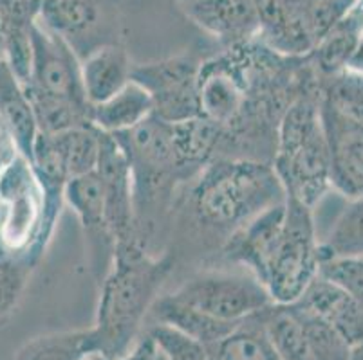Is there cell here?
<instances>
[{"label": "cell", "mask_w": 363, "mask_h": 360, "mask_svg": "<svg viewBox=\"0 0 363 360\" xmlns=\"http://www.w3.org/2000/svg\"><path fill=\"white\" fill-rule=\"evenodd\" d=\"M147 335L154 341L157 352L164 360H210L212 356V349H208L199 341L168 325L152 323L150 328L147 330Z\"/></svg>", "instance_id": "cell-30"}, {"label": "cell", "mask_w": 363, "mask_h": 360, "mask_svg": "<svg viewBox=\"0 0 363 360\" xmlns=\"http://www.w3.org/2000/svg\"><path fill=\"white\" fill-rule=\"evenodd\" d=\"M320 117L331 158V187L343 198H363V127L323 99Z\"/></svg>", "instance_id": "cell-10"}, {"label": "cell", "mask_w": 363, "mask_h": 360, "mask_svg": "<svg viewBox=\"0 0 363 360\" xmlns=\"http://www.w3.org/2000/svg\"><path fill=\"white\" fill-rule=\"evenodd\" d=\"M288 306L302 326L313 360H349L352 346L331 325L296 303Z\"/></svg>", "instance_id": "cell-27"}, {"label": "cell", "mask_w": 363, "mask_h": 360, "mask_svg": "<svg viewBox=\"0 0 363 360\" xmlns=\"http://www.w3.org/2000/svg\"><path fill=\"white\" fill-rule=\"evenodd\" d=\"M176 263L174 254L114 256L101 281L96 323L89 328L87 352L120 360L138 342L145 319Z\"/></svg>", "instance_id": "cell-1"}, {"label": "cell", "mask_w": 363, "mask_h": 360, "mask_svg": "<svg viewBox=\"0 0 363 360\" xmlns=\"http://www.w3.org/2000/svg\"><path fill=\"white\" fill-rule=\"evenodd\" d=\"M64 198L72 207L76 216L80 218L84 233L89 240L92 269L96 272L98 279L104 281L114 262L116 245L105 218L104 191L96 171L69 178L65 184Z\"/></svg>", "instance_id": "cell-11"}, {"label": "cell", "mask_w": 363, "mask_h": 360, "mask_svg": "<svg viewBox=\"0 0 363 360\" xmlns=\"http://www.w3.org/2000/svg\"><path fill=\"white\" fill-rule=\"evenodd\" d=\"M0 117L4 119V123L11 130L18 153L31 164L33 144L38 127L24 87L13 74L4 56H0Z\"/></svg>", "instance_id": "cell-21"}, {"label": "cell", "mask_w": 363, "mask_h": 360, "mask_svg": "<svg viewBox=\"0 0 363 360\" xmlns=\"http://www.w3.org/2000/svg\"><path fill=\"white\" fill-rule=\"evenodd\" d=\"M170 296L220 321L233 323L244 321L246 317L273 305L266 286L253 274L228 270L197 274Z\"/></svg>", "instance_id": "cell-5"}, {"label": "cell", "mask_w": 363, "mask_h": 360, "mask_svg": "<svg viewBox=\"0 0 363 360\" xmlns=\"http://www.w3.org/2000/svg\"><path fill=\"white\" fill-rule=\"evenodd\" d=\"M322 92L311 88L286 108L277 128L273 170L286 197L315 209L331 187V158L320 117Z\"/></svg>", "instance_id": "cell-3"}, {"label": "cell", "mask_w": 363, "mask_h": 360, "mask_svg": "<svg viewBox=\"0 0 363 360\" xmlns=\"http://www.w3.org/2000/svg\"><path fill=\"white\" fill-rule=\"evenodd\" d=\"M148 315L154 323L168 325L172 328H177L179 332L186 333L192 339L199 341L201 344L206 346L208 349H213L219 346L226 337L232 335L240 323L233 321H220L217 317L208 315L186 303L177 301L176 297L168 296L157 297L152 305Z\"/></svg>", "instance_id": "cell-17"}, {"label": "cell", "mask_w": 363, "mask_h": 360, "mask_svg": "<svg viewBox=\"0 0 363 360\" xmlns=\"http://www.w3.org/2000/svg\"><path fill=\"white\" fill-rule=\"evenodd\" d=\"M201 62L194 56L181 54L152 64L132 65L130 79L150 94L154 112L167 123H179L197 117V76Z\"/></svg>", "instance_id": "cell-8"}, {"label": "cell", "mask_w": 363, "mask_h": 360, "mask_svg": "<svg viewBox=\"0 0 363 360\" xmlns=\"http://www.w3.org/2000/svg\"><path fill=\"white\" fill-rule=\"evenodd\" d=\"M284 216L286 202L260 213L226 238L220 256L226 262L242 265L264 285L282 234Z\"/></svg>", "instance_id": "cell-12"}, {"label": "cell", "mask_w": 363, "mask_h": 360, "mask_svg": "<svg viewBox=\"0 0 363 360\" xmlns=\"http://www.w3.org/2000/svg\"><path fill=\"white\" fill-rule=\"evenodd\" d=\"M197 101L199 114L219 124L223 130H230L242 115L247 95L224 54L201 64Z\"/></svg>", "instance_id": "cell-15"}, {"label": "cell", "mask_w": 363, "mask_h": 360, "mask_svg": "<svg viewBox=\"0 0 363 360\" xmlns=\"http://www.w3.org/2000/svg\"><path fill=\"white\" fill-rule=\"evenodd\" d=\"M160 360H164V359H163V356H161V355H160Z\"/></svg>", "instance_id": "cell-39"}, {"label": "cell", "mask_w": 363, "mask_h": 360, "mask_svg": "<svg viewBox=\"0 0 363 360\" xmlns=\"http://www.w3.org/2000/svg\"><path fill=\"white\" fill-rule=\"evenodd\" d=\"M179 2H184V0H179Z\"/></svg>", "instance_id": "cell-40"}, {"label": "cell", "mask_w": 363, "mask_h": 360, "mask_svg": "<svg viewBox=\"0 0 363 360\" xmlns=\"http://www.w3.org/2000/svg\"><path fill=\"white\" fill-rule=\"evenodd\" d=\"M170 130L184 180L197 177L203 168L216 158L223 128L210 119L197 115L179 123H170Z\"/></svg>", "instance_id": "cell-20"}, {"label": "cell", "mask_w": 363, "mask_h": 360, "mask_svg": "<svg viewBox=\"0 0 363 360\" xmlns=\"http://www.w3.org/2000/svg\"><path fill=\"white\" fill-rule=\"evenodd\" d=\"M318 233L315 214L295 198H286L282 234L266 277L267 294L275 305L298 301L318 276Z\"/></svg>", "instance_id": "cell-4"}, {"label": "cell", "mask_w": 363, "mask_h": 360, "mask_svg": "<svg viewBox=\"0 0 363 360\" xmlns=\"http://www.w3.org/2000/svg\"><path fill=\"white\" fill-rule=\"evenodd\" d=\"M120 360H160V352L150 337L145 335L138 339V342L132 346L130 352Z\"/></svg>", "instance_id": "cell-34"}, {"label": "cell", "mask_w": 363, "mask_h": 360, "mask_svg": "<svg viewBox=\"0 0 363 360\" xmlns=\"http://www.w3.org/2000/svg\"><path fill=\"white\" fill-rule=\"evenodd\" d=\"M257 40L277 54L300 58L311 54L316 40L309 25L303 0H257Z\"/></svg>", "instance_id": "cell-13"}, {"label": "cell", "mask_w": 363, "mask_h": 360, "mask_svg": "<svg viewBox=\"0 0 363 360\" xmlns=\"http://www.w3.org/2000/svg\"><path fill=\"white\" fill-rule=\"evenodd\" d=\"M349 360H363V342L352 346L351 353H349Z\"/></svg>", "instance_id": "cell-36"}, {"label": "cell", "mask_w": 363, "mask_h": 360, "mask_svg": "<svg viewBox=\"0 0 363 360\" xmlns=\"http://www.w3.org/2000/svg\"><path fill=\"white\" fill-rule=\"evenodd\" d=\"M18 153L15 139H13L11 130L4 123V119L0 117V175L4 173L6 168L13 163Z\"/></svg>", "instance_id": "cell-33"}, {"label": "cell", "mask_w": 363, "mask_h": 360, "mask_svg": "<svg viewBox=\"0 0 363 360\" xmlns=\"http://www.w3.org/2000/svg\"><path fill=\"white\" fill-rule=\"evenodd\" d=\"M55 143L56 151L60 155L67 177H80L96 170L100 157V135L94 124L74 127L69 130L49 134Z\"/></svg>", "instance_id": "cell-25"}, {"label": "cell", "mask_w": 363, "mask_h": 360, "mask_svg": "<svg viewBox=\"0 0 363 360\" xmlns=\"http://www.w3.org/2000/svg\"><path fill=\"white\" fill-rule=\"evenodd\" d=\"M179 4L197 28L228 49L252 42L259 35L257 0H184Z\"/></svg>", "instance_id": "cell-14"}, {"label": "cell", "mask_w": 363, "mask_h": 360, "mask_svg": "<svg viewBox=\"0 0 363 360\" xmlns=\"http://www.w3.org/2000/svg\"><path fill=\"white\" fill-rule=\"evenodd\" d=\"M295 303L331 325L351 346L363 342V303L335 283L316 276Z\"/></svg>", "instance_id": "cell-16"}, {"label": "cell", "mask_w": 363, "mask_h": 360, "mask_svg": "<svg viewBox=\"0 0 363 360\" xmlns=\"http://www.w3.org/2000/svg\"><path fill=\"white\" fill-rule=\"evenodd\" d=\"M322 99L335 110L363 127V72H340L322 81Z\"/></svg>", "instance_id": "cell-29"}, {"label": "cell", "mask_w": 363, "mask_h": 360, "mask_svg": "<svg viewBox=\"0 0 363 360\" xmlns=\"http://www.w3.org/2000/svg\"><path fill=\"white\" fill-rule=\"evenodd\" d=\"M267 341L280 360H313L298 319L288 305H269L259 312Z\"/></svg>", "instance_id": "cell-24"}, {"label": "cell", "mask_w": 363, "mask_h": 360, "mask_svg": "<svg viewBox=\"0 0 363 360\" xmlns=\"http://www.w3.org/2000/svg\"><path fill=\"white\" fill-rule=\"evenodd\" d=\"M31 74L22 83L24 91L91 110L82 83V62L71 45L36 20L31 28Z\"/></svg>", "instance_id": "cell-7"}, {"label": "cell", "mask_w": 363, "mask_h": 360, "mask_svg": "<svg viewBox=\"0 0 363 360\" xmlns=\"http://www.w3.org/2000/svg\"><path fill=\"white\" fill-rule=\"evenodd\" d=\"M94 171L104 191L105 218L116 245L114 254L147 252V245L136 227L130 164L114 135L101 132L100 157Z\"/></svg>", "instance_id": "cell-6"}, {"label": "cell", "mask_w": 363, "mask_h": 360, "mask_svg": "<svg viewBox=\"0 0 363 360\" xmlns=\"http://www.w3.org/2000/svg\"><path fill=\"white\" fill-rule=\"evenodd\" d=\"M0 56H4V52H2V38H0Z\"/></svg>", "instance_id": "cell-38"}, {"label": "cell", "mask_w": 363, "mask_h": 360, "mask_svg": "<svg viewBox=\"0 0 363 360\" xmlns=\"http://www.w3.org/2000/svg\"><path fill=\"white\" fill-rule=\"evenodd\" d=\"M87 330L49 333L26 342L13 360H84L87 355Z\"/></svg>", "instance_id": "cell-28"}, {"label": "cell", "mask_w": 363, "mask_h": 360, "mask_svg": "<svg viewBox=\"0 0 363 360\" xmlns=\"http://www.w3.org/2000/svg\"><path fill=\"white\" fill-rule=\"evenodd\" d=\"M112 8L111 0H44L38 22L62 36L82 62L101 45L118 44L111 40Z\"/></svg>", "instance_id": "cell-9"}, {"label": "cell", "mask_w": 363, "mask_h": 360, "mask_svg": "<svg viewBox=\"0 0 363 360\" xmlns=\"http://www.w3.org/2000/svg\"><path fill=\"white\" fill-rule=\"evenodd\" d=\"M318 276L363 303V256L323 260L318 265Z\"/></svg>", "instance_id": "cell-31"}, {"label": "cell", "mask_w": 363, "mask_h": 360, "mask_svg": "<svg viewBox=\"0 0 363 360\" xmlns=\"http://www.w3.org/2000/svg\"><path fill=\"white\" fill-rule=\"evenodd\" d=\"M349 69H352V71L363 72V38H362V44H359L358 51H356L354 58H352L351 65H349Z\"/></svg>", "instance_id": "cell-35"}, {"label": "cell", "mask_w": 363, "mask_h": 360, "mask_svg": "<svg viewBox=\"0 0 363 360\" xmlns=\"http://www.w3.org/2000/svg\"><path fill=\"white\" fill-rule=\"evenodd\" d=\"M210 360H280L267 341L259 312L246 317L239 328L212 349Z\"/></svg>", "instance_id": "cell-26"}, {"label": "cell", "mask_w": 363, "mask_h": 360, "mask_svg": "<svg viewBox=\"0 0 363 360\" xmlns=\"http://www.w3.org/2000/svg\"><path fill=\"white\" fill-rule=\"evenodd\" d=\"M132 64L120 44H107L82 59V83L89 103L100 105L130 81Z\"/></svg>", "instance_id": "cell-19"}, {"label": "cell", "mask_w": 363, "mask_h": 360, "mask_svg": "<svg viewBox=\"0 0 363 360\" xmlns=\"http://www.w3.org/2000/svg\"><path fill=\"white\" fill-rule=\"evenodd\" d=\"M152 112L150 94L130 79L118 94L92 107V124L105 134H120L140 124Z\"/></svg>", "instance_id": "cell-22"}, {"label": "cell", "mask_w": 363, "mask_h": 360, "mask_svg": "<svg viewBox=\"0 0 363 360\" xmlns=\"http://www.w3.org/2000/svg\"><path fill=\"white\" fill-rule=\"evenodd\" d=\"M84 360H96V359H94V353H87V355L84 356Z\"/></svg>", "instance_id": "cell-37"}, {"label": "cell", "mask_w": 363, "mask_h": 360, "mask_svg": "<svg viewBox=\"0 0 363 360\" xmlns=\"http://www.w3.org/2000/svg\"><path fill=\"white\" fill-rule=\"evenodd\" d=\"M363 38V4L358 2L320 40L309 54L313 69L323 79L347 71Z\"/></svg>", "instance_id": "cell-18"}, {"label": "cell", "mask_w": 363, "mask_h": 360, "mask_svg": "<svg viewBox=\"0 0 363 360\" xmlns=\"http://www.w3.org/2000/svg\"><path fill=\"white\" fill-rule=\"evenodd\" d=\"M31 267L6 252H0V319L15 310L28 283Z\"/></svg>", "instance_id": "cell-32"}, {"label": "cell", "mask_w": 363, "mask_h": 360, "mask_svg": "<svg viewBox=\"0 0 363 360\" xmlns=\"http://www.w3.org/2000/svg\"><path fill=\"white\" fill-rule=\"evenodd\" d=\"M347 202L333 218L328 233L318 238L320 262L331 257L363 256V198Z\"/></svg>", "instance_id": "cell-23"}, {"label": "cell", "mask_w": 363, "mask_h": 360, "mask_svg": "<svg viewBox=\"0 0 363 360\" xmlns=\"http://www.w3.org/2000/svg\"><path fill=\"white\" fill-rule=\"evenodd\" d=\"M280 178L269 163L213 158L194 184L192 211L201 226L226 238L266 209L286 202Z\"/></svg>", "instance_id": "cell-2"}]
</instances>
